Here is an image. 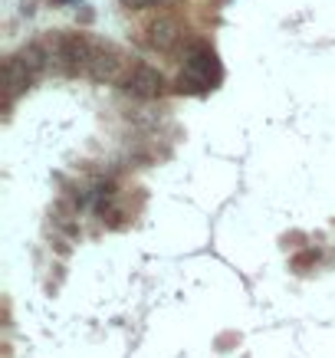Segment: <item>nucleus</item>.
Listing matches in <instances>:
<instances>
[{
    "mask_svg": "<svg viewBox=\"0 0 335 358\" xmlns=\"http://www.w3.org/2000/svg\"><path fill=\"white\" fill-rule=\"evenodd\" d=\"M155 3H162V0H122V7H129V10H148Z\"/></svg>",
    "mask_w": 335,
    "mask_h": 358,
    "instance_id": "7",
    "label": "nucleus"
},
{
    "mask_svg": "<svg viewBox=\"0 0 335 358\" xmlns=\"http://www.w3.org/2000/svg\"><path fill=\"white\" fill-rule=\"evenodd\" d=\"M122 69V59L112 46H99L96 43V56H92V66H89V76L92 79H115Z\"/></svg>",
    "mask_w": 335,
    "mask_h": 358,
    "instance_id": "6",
    "label": "nucleus"
},
{
    "mask_svg": "<svg viewBox=\"0 0 335 358\" xmlns=\"http://www.w3.org/2000/svg\"><path fill=\"white\" fill-rule=\"evenodd\" d=\"M178 36H181V27L174 20H168V17H162V20H155L152 27H148L145 43L152 46V50H158V53H168V50L178 43Z\"/></svg>",
    "mask_w": 335,
    "mask_h": 358,
    "instance_id": "4",
    "label": "nucleus"
},
{
    "mask_svg": "<svg viewBox=\"0 0 335 358\" xmlns=\"http://www.w3.org/2000/svg\"><path fill=\"white\" fill-rule=\"evenodd\" d=\"M33 79L36 76H33L30 69L20 63V56L13 53L10 59H7V106H13V99L33 86Z\"/></svg>",
    "mask_w": 335,
    "mask_h": 358,
    "instance_id": "5",
    "label": "nucleus"
},
{
    "mask_svg": "<svg viewBox=\"0 0 335 358\" xmlns=\"http://www.w3.org/2000/svg\"><path fill=\"white\" fill-rule=\"evenodd\" d=\"M217 79H220L217 53L207 43H194L187 50V59H184V73H181V79H178V89H181V92H207V89H214Z\"/></svg>",
    "mask_w": 335,
    "mask_h": 358,
    "instance_id": "2",
    "label": "nucleus"
},
{
    "mask_svg": "<svg viewBox=\"0 0 335 358\" xmlns=\"http://www.w3.org/2000/svg\"><path fill=\"white\" fill-rule=\"evenodd\" d=\"M125 92H131V96L138 99H155L164 92V76L158 73V69H152V66H135L129 73V79H125Z\"/></svg>",
    "mask_w": 335,
    "mask_h": 358,
    "instance_id": "3",
    "label": "nucleus"
},
{
    "mask_svg": "<svg viewBox=\"0 0 335 358\" xmlns=\"http://www.w3.org/2000/svg\"><path fill=\"white\" fill-rule=\"evenodd\" d=\"M53 63L63 69L66 76H89V66L96 56V43L86 33H56L50 40Z\"/></svg>",
    "mask_w": 335,
    "mask_h": 358,
    "instance_id": "1",
    "label": "nucleus"
}]
</instances>
